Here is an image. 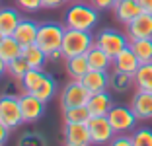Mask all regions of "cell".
I'll list each match as a JSON object with an SVG mask.
<instances>
[{
	"instance_id": "16",
	"label": "cell",
	"mask_w": 152,
	"mask_h": 146,
	"mask_svg": "<svg viewBox=\"0 0 152 146\" xmlns=\"http://www.w3.org/2000/svg\"><path fill=\"white\" fill-rule=\"evenodd\" d=\"M37 31H39V23H37L35 20L22 18V22L18 23V27H16V31H14V37L22 43V47H26V45L35 43Z\"/></svg>"
},
{
	"instance_id": "13",
	"label": "cell",
	"mask_w": 152,
	"mask_h": 146,
	"mask_svg": "<svg viewBox=\"0 0 152 146\" xmlns=\"http://www.w3.org/2000/svg\"><path fill=\"white\" fill-rule=\"evenodd\" d=\"M86 107L90 109V115H92V117L107 115L109 109L113 107V99H111V96H109L107 90H103V92H96V93L90 96Z\"/></svg>"
},
{
	"instance_id": "18",
	"label": "cell",
	"mask_w": 152,
	"mask_h": 146,
	"mask_svg": "<svg viewBox=\"0 0 152 146\" xmlns=\"http://www.w3.org/2000/svg\"><path fill=\"white\" fill-rule=\"evenodd\" d=\"M80 80L92 93L103 92V90L109 88V72H105V70H92V68H90Z\"/></svg>"
},
{
	"instance_id": "1",
	"label": "cell",
	"mask_w": 152,
	"mask_h": 146,
	"mask_svg": "<svg viewBox=\"0 0 152 146\" xmlns=\"http://www.w3.org/2000/svg\"><path fill=\"white\" fill-rule=\"evenodd\" d=\"M99 22V10L94 8L88 0L82 2H70V6L64 12V26L72 29L92 31Z\"/></svg>"
},
{
	"instance_id": "41",
	"label": "cell",
	"mask_w": 152,
	"mask_h": 146,
	"mask_svg": "<svg viewBox=\"0 0 152 146\" xmlns=\"http://www.w3.org/2000/svg\"><path fill=\"white\" fill-rule=\"evenodd\" d=\"M70 2H82V0H70Z\"/></svg>"
},
{
	"instance_id": "17",
	"label": "cell",
	"mask_w": 152,
	"mask_h": 146,
	"mask_svg": "<svg viewBox=\"0 0 152 146\" xmlns=\"http://www.w3.org/2000/svg\"><path fill=\"white\" fill-rule=\"evenodd\" d=\"M86 58H88V64L92 70H105L109 72V68L113 66V57H109L105 51H103L102 47H98V45H92L90 47V51L86 53Z\"/></svg>"
},
{
	"instance_id": "15",
	"label": "cell",
	"mask_w": 152,
	"mask_h": 146,
	"mask_svg": "<svg viewBox=\"0 0 152 146\" xmlns=\"http://www.w3.org/2000/svg\"><path fill=\"white\" fill-rule=\"evenodd\" d=\"M142 12V8L139 6L137 0H117L115 6H113V14H115V18L119 20L121 23H129L133 22L139 14Z\"/></svg>"
},
{
	"instance_id": "30",
	"label": "cell",
	"mask_w": 152,
	"mask_h": 146,
	"mask_svg": "<svg viewBox=\"0 0 152 146\" xmlns=\"http://www.w3.org/2000/svg\"><path fill=\"white\" fill-rule=\"evenodd\" d=\"M131 137H133L134 146H152V128H148V127L134 128L131 133Z\"/></svg>"
},
{
	"instance_id": "21",
	"label": "cell",
	"mask_w": 152,
	"mask_h": 146,
	"mask_svg": "<svg viewBox=\"0 0 152 146\" xmlns=\"http://www.w3.org/2000/svg\"><path fill=\"white\" fill-rule=\"evenodd\" d=\"M22 51H23L22 43H20L14 35H6L4 39L0 41V57L4 58L6 62H10V61H14V58L22 57Z\"/></svg>"
},
{
	"instance_id": "6",
	"label": "cell",
	"mask_w": 152,
	"mask_h": 146,
	"mask_svg": "<svg viewBox=\"0 0 152 146\" xmlns=\"http://www.w3.org/2000/svg\"><path fill=\"white\" fill-rule=\"evenodd\" d=\"M90 96H92V92L82 84V80H70L63 88L58 101H61V107H63V109H68V107L86 105Z\"/></svg>"
},
{
	"instance_id": "36",
	"label": "cell",
	"mask_w": 152,
	"mask_h": 146,
	"mask_svg": "<svg viewBox=\"0 0 152 146\" xmlns=\"http://www.w3.org/2000/svg\"><path fill=\"white\" fill-rule=\"evenodd\" d=\"M66 2H70V0H43V8L55 10V8H61V6H64Z\"/></svg>"
},
{
	"instance_id": "32",
	"label": "cell",
	"mask_w": 152,
	"mask_h": 146,
	"mask_svg": "<svg viewBox=\"0 0 152 146\" xmlns=\"http://www.w3.org/2000/svg\"><path fill=\"white\" fill-rule=\"evenodd\" d=\"M16 2L23 12H37L43 8V0H16Z\"/></svg>"
},
{
	"instance_id": "10",
	"label": "cell",
	"mask_w": 152,
	"mask_h": 146,
	"mask_svg": "<svg viewBox=\"0 0 152 146\" xmlns=\"http://www.w3.org/2000/svg\"><path fill=\"white\" fill-rule=\"evenodd\" d=\"M64 142L68 146H88L92 144L88 123H64Z\"/></svg>"
},
{
	"instance_id": "39",
	"label": "cell",
	"mask_w": 152,
	"mask_h": 146,
	"mask_svg": "<svg viewBox=\"0 0 152 146\" xmlns=\"http://www.w3.org/2000/svg\"><path fill=\"white\" fill-rule=\"evenodd\" d=\"M6 68H8V62H6L4 58L0 57V78H2V76H4L6 72H8V70H6Z\"/></svg>"
},
{
	"instance_id": "38",
	"label": "cell",
	"mask_w": 152,
	"mask_h": 146,
	"mask_svg": "<svg viewBox=\"0 0 152 146\" xmlns=\"http://www.w3.org/2000/svg\"><path fill=\"white\" fill-rule=\"evenodd\" d=\"M139 6L142 8V12H150L152 14V0H137Z\"/></svg>"
},
{
	"instance_id": "22",
	"label": "cell",
	"mask_w": 152,
	"mask_h": 146,
	"mask_svg": "<svg viewBox=\"0 0 152 146\" xmlns=\"http://www.w3.org/2000/svg\"><path fill=\"white\" fill-rule=\"evenodd\" d=\"M88 70H90V64L86 55H76V57L66 58V72L72 80H80Z\"/></svg>"
},
{
	"instance_id": "12",
	"label": "cell",
	"mask_w": 152,
	"mask_h": 146,
	"mask_svg": "<svg viewBox=\"0 0 152 146\" xmlns=\"http://www.w3.org/2000/svg\"><path fill=\"white\" fill-rule=\"evenodd\" d=\"M131 109L139 119H152V92L148 90H137L131 99Z\"/></svg>"
},
{
	"instance_id": "3",
	"label": "cell",
	"mask_w": 152,
	"mask_h": 146,
	"mask_svg": "<svg viewBox=\"0 0 152 146\" xmlns=\"http://www.w3.org/2000/svg\"><path fill=\"white\" fill-rule=\"evenodd\" d=\"M64 31H66V26H61L57 22H43V23H39L35 43L43 49L45 53L57 51V49L63 47Z\"/></svg>"
},
{
	"instance_id": "35",
	"label": "cell",
	"mask_w": 152,
	"mask_h": 146,
	"mask_svg": "<svg viewBox=\"0 0 152 146\" xmlns=\"http://www.w3.org/2000/svg\"><path fill=\"white\" fill-rule=\"evenodd\" d=\"M88 2L98 10H113L117 0H88Z\"/></svg>"
},
{
	"instance_id": "33",
	"label": "cell",
	"mask_w": 152,
	"mask_h": 146,
	"mask_svg": "<svg viewBox=\"0 0 152 146\" xmlns=\"http://www.w3.org/2000/svg\"><path fill=\"white\" fill-rule=\"evenodd\" d=\"M111 144L113 146H134V142H133L131 133H117L115 137H113Z\"/></svg>"
},
{
	"instance_id": "25",
	"label": "cell",
	"mask_w": 152,
	"mask_h": 146,
	"mask_svg": "<svg viewBox=\"0 0 152 146\" xmlns=\"http://www.w3.org/2000/svg\"><path fill=\"white\" fill-rule=\"evenodd\" d=\"M129 47L134 51L140 62L152 61V37H142V39H131Z\"/></svg>"
},
{
	"instance_id": "31",
	"label": "cell",
	"mask_w": 152,
	"mask_h": 146,
	"mask_svg": "<svg viewBox=\"0 0 152 146\" xmlns=\"http://www.w3.org/2000/svg\"><path fill=\"white\" fill-rule=\"evenodd\" d=\"M47 137L43 133H37V131H29V133H23L20 137L18 144H35V146H45L47 144Z\"/></svg>"
},
{
	"instance_id": "37",
	"label": "cell",
	"mask_w": 152,
	"mask_h": 146,
	"mask_svg": "<svg viewBox=\"0 0 152 146\" xmlns=\"http://www.w3.org/2000/svg\"><path fill=\"white\" fill-rule=\"evenodd\" d=\"M8 137H10V128L6 127L2 121H0V146H2L6 140H8Z\"/></svg>"
},
{
	"instance_id": "7",
	"label": "cell",
	"mask_w": 152,
	"mask_h": 146,
	"mask_svg": "<svg viewBox=\"0 0 152 146\" xmlns=\"http://www.w3.org/2000/svg\"><path fill=\"white\" fill-rule=\"evenodd\" d=\"M107 119L111 123V127L115 128V133H133L137 128V121L139 117L134 115V111L131 109V105H113L107 113Z\"/></svg>"
},
{
	"instance_id": "8",
	"label": "cell",
	"mask_w": 152,
	"mask_h": 146,
	"mask_svg": "<svg viewBox=\"0 0 152 146\" xmlns=\"http://www.w3.org/2000/svg\"><path fill=\"white\" fill-rule=\"evenodd\" d=\"M88 128L90 137H92V144H111L113 137H115V128L111 127L107 115L99 117H90L88 119Z\"/></svg>"
},
{
	"instance_id": "40",
	"label": "cell",
	"mask_w": 152,
	"mask_h": 146,
	"mask_svg": "<svg viewBox=\"0 0 152 146\" xmlns=\"http://www.w3.org/2000/svg\"><path fill=\"white\" fill-rule=\"evenodd\" d=\"M4 37H6V35H4V33H2V31H0V41H2V39H4Z\"/></svg>"
},
{
	"instance_id": "23",
	"label": "cell",
	"mask_w": 152,
	"mask_h": 146,
	"mask_svg": "<svg viewBox=\"0 0 152 146\" xmlns=\"http://www.w3.org/2000/svg\"><path fill=\"white\" fill-rule=\"evenodd\" d=\"M134 86V76L129 72H121V70H113V74H109V88L117 93H123L127 90Z\"/></svg>"
},
{
	"instance_id": "27",
	"label": "cell",
	"mask_w": 152,
	"mask_h": 146,
	"mask_svg": "<svg viewBox=\"0 0 152 146\" xmlns=\"http://www.w3.org/2000/svg\"><path fill=\"white\" fill-rule=\"evenodd\" d=\"M64 115V123H88L90 109L86 105H78V107H68V109H63Z\"/></svg>"
},
{
	"instance_id": "9",
	"label": "cell",
	"mask_w": 152,
	"mask_h": 146,
	"mask_svg": "<svg viewBox=\"0 0 152 146\" xmlns=\"http://www.w3.org/2000/svg\"><path fill=\"white\" fill-rule=\"evenodd\" d=\"M45 105H47V101L39 99L35 93L23 92L20 96V107H22L23 123H37L45 115Z\"/></svg>"
},
{
	"instance_id": "20",
	"label": "cell",
	"mask_w": 152,
	"mask_h": 146,
	"mask_svg": "<svg viewBox=\"0 0 152 146\" xmlns=\"http://www.w3.org/2000/svg\"><path fill=\"white\" fill-rule=\"evenodd\" d=\"M22 57L27 61L29 68H45V64H47V53L37 43L26 45L22 51Z\"/></svg>"
},
{
	"instance_id": "14",
	"label": "cell",
	"mask_w": 152,
	"mask_h": 146,
	"mask_svg": "<svg viewBox=\"0 0 152 146\" xmlns=\"http://www.w3.org/2000/svg\"><path fill=\"white\" fill-rule=\"evenodd\" d=\"M139 66H140V61H139V57L134 55V51L131 47H125L119 55L113 57V70H121V72L134 74Z\"/></svg>"
},
{
	"instance_id": "11",
	"label": "cell",
	"mask_w": 152,
	"mask_h": 146,
	"mask_svg": "<svg viewBox=\"0 0 152 146\" xmlns=\"http://www.w3.org/2000/svg\"><path fill=\"white\" fill-rule=\"evenodd\" d=\"M127 35H129V39L152 37V14L150 12H140L133 22L127 23Z\"/></svg>"
},
{
	"instance_id": "2",
	"label": "cell",
	"mask_w": 152,
	"mask_h": 146,
	"mask_svg": "<svg viewBox=\"0 0 152 146\" xmlns=\"http://www.w3.org/2000/svg\"><path fill=\"white\" fill-rule=\"evenodd\" d=\"M94 43H96V37L92 35V31L66 27L64 39H63V47L61 49H63L64 57L68 58V57H76V55H86Z\"/></svg>"
},
{
	"instance_id": "26",
	"label": "cell",
	"mask_w": 152,
	"mask_h": 146,
	"mask_svg": "<svg viewBox=\"0 0 152 146\" xmlns=\"http://www.w3.org/2000/svg\"><path fill=\"white\" fill-rule=\"evenodd\" d=\"M43 78H45L43 68H29V70L26 72V76L20 80V82H22L23 92H31V93H33V92H35V90L41 86Z\"/></svg>"
},
{
	"instance_id": "28",
	"label": "cell",
	"mask_w": 152,
	"mask_h": 146,
	"mask_svg": "<svg viewBox=\"0 0 152 146\" xmlns=\"http://www.w3.org/2000/svg\"><path fill=\"white\" fill-rule=\"evenodd\" d=\"M55 92H57V82H55V78H53V76H49V74H45L41 86L33 93H35L39 99H43V101H51V97L55 96Z\"/></svg>"
},
{
	"instance_id": "19",
	"label": "cell",
	"mask_w": 152,
	"mask_h": 146,
	"mask_svg": "<svg viewBox=\"0 0 152 146\" xmlns=\"http://www.w3.org/2000/svg\"><path fill=\"white\" fill-rule=\"evenodd\" d=\"M20 22H22V16L16 8H0V31L4 35H14Z\"/></svg>"
},
{
	"instance_id": "34",
	"label": "cell",
	"mask_w": 152,
	"mask_h": 146,
	"mask_svg": "<svg viewBox=\"0 0 152 146\" xmlns=\"http://www.w3.org/2000/svg\"><path fill=\"white\" fill-rule=\"evenodd\" d=\"M61 61H66V57H64V53H63V49H57V51L47 53V62H49V64H58Z\"/></svg>"
},
{
	"instance_id": "29",
	"label": "cell",
	"mask_w": 152,
	"mask_h": 146,
	"mask_svg": "<svg viewBox=\"0 0 152 146\" xmlns=\"http://www.w3.org/2000/svg\"><path fill=\"white\" fill-rule=\"evenodd\" d=\"M6 70H8V74L12 76L14 80L20 82V80L26 76V72L29 70V64H27V61L23 57H18V58H14V61L8 62V68H6Z\"/></svg>"
},
{
	"instance_id": "5",
	"label": "cell",
	"mask_w": 152,
	"mask_h": 146,
	"mask_svg": "<svg viewBox=\"0 0 152 146\" xmlns=\"http://www.w3.org/2000/svg\"><path fill=\"white\" fill-rule=\"evenodd\" d=\"M129 35L127 33H121L117 29H111V27H105L96 35V45L102 47L109 57H115L119 55L125 47H129Z\"/></svg>"
},
{
	"instance_id": "4",
	"label": "cell",
	"mask_w": 152,
	"mask_h": 146,
	"mask_svg": "<svg viewBox=\"0 0 152 146\" xmlns=\"http://www.w3.org/2000/svg\"><path fill=\"white\" fill-rule=\"evenodd\" d=\"M0 121L10 131H16V128H20V125H23L20 96H12V93L0 96Z\"/></svg>"
},
{
	"instance_id": "24",
	"label": "cell",
	"mask_w": 152,
	"mask_h": 146,
	"mask_svg": "<svg viewBox=\"0 0 152 146\" xmlns=\"http://www.w3.org/2000/svg\"><path fill=\"white\" fill-rule=\"evenodd\" d=\"M134 86L137 90H148L152 92V61L150 62H140V66L134 72Z\"/></svg>"
}]
</instances>
